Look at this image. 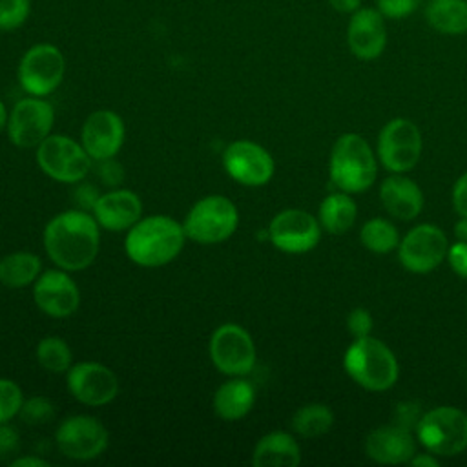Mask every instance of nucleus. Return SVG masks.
Instances as JSON below:
<instances>
[{"instance_id": "obj_41", "label": "nucleus", "mask_w": 467, "mask_h": 467, "mask_svg": "<svg viewBox=\"0 0 467 467\" xmlns=\"http://www.w3.org/2000/svg\"><path fill=\"white\" fill-rule=\"evenodd\" d=\"M396 412H398V414H396V423L401 425V427H407V429H410V427L416 429V425H418V421H420V418H421V416H418V409H416V405H412V403H401V405H398V410H396Z\"/></svg>"}, {"instance_id": "obj_2", "label": "nucleus", "mask_w": 467, "mask_h": 467, "mask_svg": "<svg viewBox=\"0 0 467 467\" xmlns=\"http://www.w3.org/2000/svg\"><path fill=\"white\" fill-rule=\"evenodd\" d=\"M186 232L182 223L170 215L140 217L126 234V255L139 266L159 268L171 263L184 246Z\"/></svg>"}, {"instance_id": "obj_28", "label": "nucleus", "mask_w": 467, "mask_h": 467, "mask_svg": "<svg viewBox=\"0 0 467 467\" xmlns=\"http://www.w3.org/2000/svg\"><path fill=\"white\" fill-rule=\"evenodd\" d=\"M334 412L325 403H308L299 407L292 416V429L303 438H317L330 431Z\"/></svg>"}, {"instance_id": "obj_19", "label": "nucleus", "mask_w": 467, "mask_h": 467, "mask_svg": "<svg viewBox=\"0 0 467 467\" xmlns=\"http://www.w3.org/2000/svg\"><path fill=\"white\" fill-rule=\"evenodd\" d=\"M347 46L359 60H376L387 46L385 16L376 7H359L347 26Z\"/></svg>"}, {"instance_id": "obj_34", "label": "nucleus", "mask_w": 467, "mask_h": 467, "mask_svg": "<svg viewBox=\"0 0 467 467\" xmlns=\"http://www.w3.org/2000/svg\"><path fill=\"white\" fill-rule=\"evenodd\" d=\"M421 0H376V9L390 20H401L420 7Z\"/></svg>"}, {"instance_id": "obj_37", "label": "nucleus", "mask_w": 467, "mask_h": 467, "mask_svg": "<svg viewBox=\"0 0 467 467\" xmlns=\"http://www.w3.org/2000/svg\"><path fill=\"white\" fill-rule=\"evenodd\" d=\"M20 447V436L15 427L9 423L0 425V460L7 458L9 454H15Z\"/></svg>"}, {"instance_id": "obj_35", "label": "nucleus", "mask_w": 467, "mask_h": 467, "mask_svg": "<svg viewBox=\"0 0 467 467\" xmlns=\"http://www.w3.org/2000/svg\"><path fill=\"white\" fill-rule=\"evenodd\" d=\"M374 327L372 316L367 308L363 306H356L354 310H350V314L347 316V330L354 336V337H365L370 336Z\"/></svg>"}, {"instance_id": "obj_27", "label": "nucleus", "mask_w": 467, "mask_h": 467, "mask_svg": "<svg viewBox=\"0 0 467 467\" xmlns=\"http://www.w3.org/2000/svg\"><path fill=\"white\" fill-rule=\"evenodd\" d=\"M42 274V261L36 254L18 250L0 259V285L5 288H24Z\"/></svg>"}, {"instance_id": "obj_22", "label": "nucleus", "mask_w": 467, "mask_h": 467, "mask_svg": "<svg viewBox=\"0 0 467 467\" xmlns=\"http://www.w3.org/2000/svg\"><path fill=\"white\" fill-rule=\"evenodd\" d=\"M379 201L389 215L400 221H412L423 210V193L420 186L401 173H392L381 181Z\"/></svg>"}, {"instance_id": "obj_45", "label": "nucleus", "mask_w": 467, "mask_h": 467, "mask_svg": "<svg viewBox=\"0 0 467 467\" xmlns=\"http://www.w3.org/2000/svg\"><path fill=\"white\" fill-rule=\"evenodd\" d=\"M454 235H456L458 241H465L467 243V217H462L454 224Z\"/></svg>"}, {"instance_id": "obj_15", "label": "nucleus", "mask_w": 467, "mask_h": 467, "mask_svg": "<svg viewBox=\"0 0 467 467\" xmlns=\"http://www.w3.org/2000/svg\"><path fill=\"white\" fill-rule=\"evenodd\" d=\"M268 239L285 254H305L317 246L321 224L305 210L288 208L274 215L268 224Z\"/></svg>"}, {"instance_id": "obj_16", "label": "nucleus", "mask_w": 467, "mask_h": 467, "mask_svg": "<svg viewBox=\"0 0 467 467\" xmlns=\"http://www.w3.org/2000/svg\"><path fill=\"white\" fill-rule=\"evenodd\" d=\"M449 241L434 224L414 226L398 244V257L405 270L414 274H427L434 270L445 257Z\"/></svg>"}, {"instance_id": "obj_33", "label": "nucleus", "mask_w": 467, "mask_h": 467, "mask_svg": "<svg viewBox=\"0 0 467 467\" xmlns=\"http://www.w3.org/2000/svg\"><path fill=\"white\" fill-rule=\"evenodd\" d=\"M31 0H0V31H15L26 24Z\"/></svg>"}, {"instance_id": "obj_10", "label": "nucleus", "mask_w": 467, "mask_h": 467, "mask_svg": "<svg viewBox=\"0 0 467 467\" xmlns=\"http://www.w3.org/2000/svg\"><path fill=\"white\" fill-rule=\"evenodd\" d=\"M421 133L409 119L398 117L389 120L378 135V157L390 173L412 170L421 157Z\"/></svg>"}, {"instance_id": "obj_18", "label": "nucleus", "mask_w": 467, "mask_h": 467, "mask_svg": "<svg viewBox=\"0 0 467 467\" xmlns=\"http://www.w3.org/2000/svg\"><path fill=\"white\" fill-rule=\"evenodd\" d=\"M124 139V120L111 109H97L82 124L80 144L93 161L113 159L120 151Z\"/></svg>"}, {"instance_id": "obj_36", "label": "nucleus", "mask_w": 467, "mask_h": 467, "mask_svg": "<svg viewBox=\"0 0 467 467\" xmlns=\"http://www.w3.org/2000/svg\"><path fill=\"white\" fill-rule=\"evenodd\" d=\"M447 259L451 268L463 279H467V243L458 241L447 250Z\"/></svg>"}, {"instance_id": "obj_6", "label": "nucleus", "mask_w": 467, "mask_h": 467, "mask_svg": "<svg viewBox=\"0 0 467 467\" xmlns=\"http://www.w3.org/2000/svg\"><path fill=\"white\" fill-rule=\"evenodd\" d=\"M416 436L434 456H456L467 449V414L451 405L434 407L421 414Z\"/></svg>"}, {"instance_id": "obj_7", "label": "nucleus", "mask_w": 467, "mask_h": 467, "mask_svg": "<svg viewBox=\"0 0 467 467\" xmlns=\"http://www.w3.org/2000/svg\"><path fill=\"white\" fill-rule=\"evenodd\" d=\"M36 164L53 181L77 184L89 173L93 159L75 139L51 133L36 146Z\"/></svg>"}, {"instance_id": "obj_30", "label": "nucleus", "mask_w": 467, "mask_h": 467, "mask_svg": "<svg viewBox=\"0 0 467 467\" xmlns=\"http://www.w3.org/2000/svg\"><path fill=\"white\" fill-rule=\"evenodd\" d=\"M35 356L38 365L53 374L67 372L73 365V354L69 345L58 336H46L36 343Z\"/></svg>"}, {"instance_id": "obj_43", "label": "nucleus", "mask_w": 467, "mask_h": 467, "mask_svg": "<svg viewBox=\"0 0 467 467\" xmlns=\"http://www.w3.org/2000/svg\"><path fill=\"white\" fill-rule=\"evenodd\" d=\"M13 467H46L47 462L38 456H18L11 462Z\"/></svg>"}, {"instance_id": "obj_40", "label": "nucleus", "mask_w": 467, "mask_h": 467, "mask_svg": "<svg viewBox=\"0 0 467 467\" xmlns=\"http://www.w3.org/2000/svg\"><path fill=\"white\" fill-rule=\"evenodd\" d=\"M99 195H100V193H97V188H95L93 184H88V182H84V184L80 182V184L75 188V192H73V199H75V202L80 206V210H86V208H91V210H93V206H95Z\"/></svg>"}, {"instance_id": "obj_12", "label": "nucleus", "mask_w": 467, "mask_h": 467, "mask_svg": "<svg viewBox=\"0 0 467 467\" xmlns=\"http://www.w3.org/2000/svg\"><path fill=\"white\" fill-rule=\"evenodd\" d=\"M55 124V109L44 97L20 99L7 117V135L16 148H36L51 135Z\"/></svg>"}, {"instance_id": "obj_44", "label": "nucleus", "mask_w": 467, "mask_h": 467, "mask_svg": "<svg viewBox=\"0 0 467 467\" xmlns=\"http://www.w3.org/2000/svg\"><path fill=\"white\" fill-rule=\"evenodd\" d=\"M409 463L414 465V467H436V465H438V460L432 456V452H425V454L416 452V454L409 460Z\"/></svg>"}, {"instance_id": "obj_5", "label": "nucleus", "mask_w": 467, "mask_h": 467, "mask_svg": "<svg viewBox=\"0 0 467 467\" xmlns=\"http://www.w3.org/2000/svg\"><path fill=\"white\" fill-rule=\"evenodd\" d=\"M237 206L224 195H206L193 202L184 217L186 237L201 244L223 243L237 230Z\"/></svg>"}, {"instance_id": "obj_8", "label": "nucleus", "mask_w": 467, "mask_h": 467, "mask_svg": "<svg viewBox=\"0 0 467 467\" xmlns=\"http://www.w3.org/2000/svg\"><path fill=\"white\" fill-rule=\"evenodd\" d=\"M66 58L64 53L47 42L31 46L20 58L16 78L20 88L33 97L51 95L64 80Z\"/></svg>"}, {"instance_id": "obj_25", "label": "nucleus", "mask_w": 467, "mask_h": 467, "mask_svg": "<svg viewBox=\"0 0 467 467\" xmlns=\"http://www.w3.org/2000/svg\"><path fill=\"white\" fill-rule=\"evenodd\" d=\"M423 13L427 24L441 35L467 33V0H429Z\"/></svg>"}, {"instance_id": "obj_29", "label": "nucleus", "mask_w": 467, "mask_h": 467, "mask_svg": "<svg viewBox=\"0 0 467 467\" xmlns=\"http://www.w3.org/2000/svg\"><path fill=\"white\" fill-rule=\"evenodd\" d=\"M361 244L374 254H389L400 244V234L394 223L381 217L368 219L359 232Z\"/></svg>"}, {"instance_id": "obj_20", "label": "nucleus", "mask_w": 467, "mask_h": 467, "mask_svg": "<svg viewBox=\"0 0 467 467\" xmlns=\"http://www.w3.org/2000/svg\"><path fill=\"white\" fill-rule=\"evenodd\" d=\"M93 217L104 230L124 232L142 217V201L131 190L113 188L99 195L93 206Z\"/></svg>"}, {"instance_id": "obj_1", "label": "nucleus", "mask_w": 467, "mask_h": 467, "mask_svg": "<svg viewBox=\"0 0 467 467\" xmlns=\"http://www.w3.org/2000/svg\"><path fill=\"white\" fill-rule=\"evenodd\" d=\"M99 223L86 210H64L51 217L44 228V250L55 266L78 272L88 268L99 254Z\"/></svg>"}, {"instance_id": "obj_21", "label": "nucleus", "mask_w": 467, "mask_h": 467, "mask_svg": "<svg viewBox=\"0 0 467 467\" xmlns=\"http://www.w3.org/2000/svg\"><path fill=\"white\" fill-rule=\"evenodd\" d=\"M365 452L378 463H409V460L416 454V441L407 427L398 423L381 425L370 431L365 438Z\"/></svg>"}, {"instance_id": "obj_13", "label": "nucleus", "mask_w": 467, "mask_h": 467, "mask_svg": "<svg viewBox=\"0 0 467 467\" xmlns=\"http://www.w3.org/2000/svg\"><path fill=\"white\" fill-rule=\"evenodd\" d=\"M224 171L239 184L263 186L275 171L274 157L259 142L241 139L230 142L223 151Z\"/></svg>"}, {"instance_id": "obj_17", "label": "nucleus", "mask_w": 467, "mask_h": 467, "mask_svg": "<svg viewBox=\"0 0 467 467\" xmlns=\"http://www.w3.org/2000/svg\"><path fill=\"white\" fill-rule=\"evenodd\" d=\"M33 301L49 317H67L80 306V290L67 270L42 272L33 283Z\"/></svg>"}, {"instance_id": "obj_24", "label": "nucleus", "mask_w": 467, "mask_h": 467, "mask_svg": "<svg viewBox=\"0 0 467 467\" xmlns=\"http://www.w3.org/2000/svg\"><path fill=\"white\" fill-rule=\"evenodd\" d=\"M299 462V443L285 431H272L261 436L252 451V465L255 467H296Z\"/></svg>"}, {"instance_id": "obj_46", "label": "nucleus", "mask_w": 467, "mask_h": 467, "mask_svg": "<svg viewBox=\"0 0 467 467\" xmlns=\"http://www.w3.org/2000/svg\"><path fill=\"white\" fill-rule=\"evenodd\" d=\"M7 109H5V106H4V102L0 100V131H4V128L7 126Z\"/></svg>"}, {"instance_id": "obj_23", "label": "nucleus", "mask_w": 467, "mask_h": 467, "mask_svg": "<svg viewBox=\"0 0 467 467\" xmlns=\"http://www.w3.org/2000/svg\"><path fill=\"white\" fill-rule=\"evenodd\" d=\"M255 403V389L243 376H232L221 383L213 394L212 407L217 418L224 421H235L244 418Z\"/></svg>"}, {"instance_id": "obj_31", "label": "nucleus", "mask_w": 467, "mask_h": 467, "mask_svg": "<svg viewBox=\"0 0 467 467\" xmlns=\"http://www.w3.org/2000/svg\"><path fill=\"white\" fill-rule=\"evenodd\" d=\"M24 403V392L13 379L0 378V425L18 416Z\"/></svg>"}, {"instance_id": "obj_14", "label": "nucleus", "mask_w": 467, "mask_h": 467, "mask_svg": "<svg viewBox=\"0 0 467 467\" xmlns=\"http://www.w3.org/2000/svg\"><path fill=\"white\" fill-rule=\"evenodd\" d=\"M69 394L88 407H102L119 394V379L115 372L99 361H78L66 372Z\"/></svg>"}, {"instance_id": "obj_42", "label": "nucleus", "mask_w": 467, "mask_h": 467, "mask_svg": "<svg viewBox=\"0 0 467 467\" xmlns=\"http://www.w3.org/2000/svg\"><path fill=\"white\" fill-rule=\"evenodd\" d=\"M328 4L334 11L345 15H352L361 7V0H328Z\"/></svg>"}, {"instance_id": "obj_39", "label": "nucleus", "mask_w": 467, "mask_h": 467, "mask_svg": "<svg viewBox=\"0 0 467 467\" xmlns=\"http://www.w3.org/2000/svg\"><path fill=\"white\" fill-rule=\"evenodd\" d=\"M452 206L460 217H467V171L452 186Z\"/></svg>"}, {"instance_id": "obj_9", "label": "nucleus", "mask_w": 467, "mask_h": 467, "mask_svg": "<svg viewBox=\"0 0 467 467\" xmlns=\"http://www.w3.org/2000/svg\"><path fill=\"white\" fill-rule=\"evenodd\" d=\"M208 354L213 367L224 376H246L255 365V343L246 328L223 323L210 337Z\"/></svg>"}, {"instance_id": "obj_3", "label": "nucleus", "mask_w": 467, "mask_h": 467, "mask_svg": "<svg viewBox=\"0 0 467 467\" xmlns=\"http://www.w3.org/2000/svg\"><path fill=\"white\" fill-rule=\"evenodd\" d=\"M343 367L350 379L372 392L389 390L400 374L394 352L372 336L354 337L343 356Z\"/></svg>"}, {"instance_id": "obj_38", "label": "nucleus", "mask_w": 467, "mask_h": 467, "mask_svg": "<svg viewBox=\"0 0 467 467\" xmlns=\"http://www.w3.org/2000/svg\"><path fill=\"white\" fill-rule=\"evenodd\" d=\"M97 162H99V175H100L102 182L108 186H119L124 177L122 166L119 162H115L113 159L97 161Z\"/></svg>"}, {"instance_id": "obj_4", "label": "nucleus", "mask_w": 467, "mask_h": 467, "mask_svg": "<svg viewBox=\"0 0 467 467\" xmlns=\"http://www.w3.org/2000/svg\"><path fill=\"white\" fill-rule=\"evenodd\" d=\"M328 175L341 192L361 193L368 190L378 175V161L368 142L358 133L341 135L330 151Z\"/></svg>"}, {"instance_id": "obj_32", "label": "nucleus", "mask_w": 467, "mask_h": 467, "mask_svg": "<svg viewBox=\"0 0 467 467\" xmlns=\"http://www.w3.org/2000/svg\"><path fill=\"white\" fill-rule=\"evenodd\" d=\"M20 420L27 425H44L55 416V405L46 396H33L24 400L22 409L18 412Z\"/></svg>"}, {"instance_id": "obj_26", "label": "nucleus", "mask_w": 467, "mask_h": 467, "mask_svg": "<svg viewBox=\"0 0 467 467\" xmlns=\"http://www.w3.org/2000/svg\"><path fill=\"white\" fill-rule=\"evenodd\" d=\"M358 215V208L350 193L336 192L327 195L317 212V221L323 230L332 235H341L352 228Z\"/></svg>"}, {"instance_id": "obj_11", "label": "nucleus", "mask_w": 467, "mask_h": 467, "mask_svg": "<svg viewBox=\"0 0 467 467\" xmlns=\"http://www.w3.org/2000/svg\"><path fill=\"white\" fill-rule=\"evenodd\" d=\"M55 443L64 456L86 462L100 456L106 451L109 432L95 416L75 414L58 423Z\"/></svg>"}]
</instances>
